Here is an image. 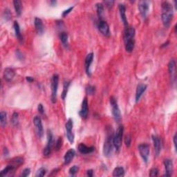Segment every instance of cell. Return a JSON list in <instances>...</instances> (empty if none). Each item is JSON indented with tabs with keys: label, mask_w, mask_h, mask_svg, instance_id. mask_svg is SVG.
<instances>
[{
	"label": "cell",
	"mask_w": 177,
	"mask_h": 177,
	"mask_svg": "<svg viewBox=\"0 0 177 177\" xmlns=\"http://www.w3.org/2000/svg\"><path fill=\"white\" fill-rule=\"evenodd\" d=\"M168 71L171 81L176 80V62L174 60H171L168 64Z\"/></svg>",
	"instance_id": "cell-16"
},
{
	"label": "cell",
	"mask_w": 177,
	"mask_h": 177,
	"mask_svg": "<svg viewBox=\"0 0 177 177\" xmlns=\"http://www.w3.org/2000/svg\"><path fill=\"white\" fill-rule=\"evenodd\" d=\"M104 3H105V5H106L107 7H108V8H111V7H112V6L114 5V1H105Z\"/></svg>",
	"instance_id": "cell-45"
},
{
	"label": "cell",
	"mask_w": 177,
	"mask_h": 177,
	"mask_svg": "<svg viewBox=\"0 0 177 177\" xmlns=\"http://www.w3.org/2000/svg\"><path fill=\"white\" fill-rule=\"evenodd\" d=\"M73 120L71 118H69L66 122L65 125V129L66 131V137L67 139L69 140L70 143H73L74 142V134H73L72 130H73Z\"/></svg>",
	"instance_id": "cell-8"
},
{
	"label": "cell",
	"mask_w": 177,
	"mask_h": 177,
	"mask_svg": "<svg viewBox=\"0 0 177 177\" xmlns=\"http://www.w3.org/2000/svg\"><path fill=\"white\" fill-rule=\"evenodd\" d=\"M13 27L15 29V32L16 37L17 38V39L20 40V41H22V33H21V30H20V27L19 24H18V22L17 21L14 22Z\"/></svg>",
	"instance_id": "cell-26"
},
{
	"label": "cell",
	"mask_w": 177,
	"mask_h": 177,
	"mask_svg": "<svg viewBox=\"0 0 177 177\" xmlns=\"http://www.w3.org/2000/svg\"><path fill=\"white\" fill-rule=\"evenodd\" d=\"M13 4L17 15L20 16L22 12V1H19V0H15V1H13Z\"/></svg>",
	"instance_id": "cell-25"
},
{
	"label": "cell",
	"mask_w": 177,
	"mask_h": 177,
	"mask_svg": "<svg viewBox=\"0 0 177 177\" xmlns=\"http://www.w3.org/2000/svg\"><path fill=\"white\" fill-rule=\"evenodd\" d=\"M86 93L88 95H93L95 93V87L91 84H88L86 86Z\"/></svg>",
	"instance_id": "cell-35"
},
{
	"label": "cell",
	"mask_w": 177,
	"mask_h": 177,
	"mask_svg": "<svg viewBox=\"0 0 177 177\" xmlns=\"http://www.w3.org/2000/svg\"><path fill=\"white\" fill-rule=\"evenodd\" d=\"M26 80L29 82H32L34 81V79L32 77H26Z\"/></svg>",
	"instance_id": "cell-49"
},
{
	"label": "cell",
	"mask_w": 177,
	"mask_h": 177,
	"mask_svg": "<svg viewBox=\"0 0 177 177\" xmlns=\"http://www.w3.org/2000/svg\"><path fill=\"white\" fill-rule=\"evenodd\" d=\"M31 173V169L29 168H26L23 170V171H22V174H21V176H23V177H26L28 176H29V174H30Z\"/></svg>",
	"instance_id": "cell-40"
},
{
	"label": "cell",
	"mask_w": 177,
	"mask_h": 177,
	"mask_svg": "<svg viewBox=\"0 0 177 177\" xmlns=\"http://www.w3.org/2000/svg\"><path fill=\"white\" fill-rule=\"evenodd\" d=\"M38 110L39 111V113H40L41 114H44V107L42 104H39L38 107Z\"/></svg>",
	"instance_id": "cell-44"
},
{
	"label": "cell",
	"mask_w": 177,
	"mask_h": 177,
	"mask_svg": "<svg viewBox=\"0 0 177 177\" xmlns=\"http://www.w3.org/2000/svg\"><path fill=\"white\" fill-rule=\"evenodd\" d=\"M33 123H34L35 127H36V130L38 136L40 138H42L44 135V129L43 125H42V119L39 116H35L34 119H33Z\"/></svg>",
	"instance_id": "cell-9"
},
{
	"label": "cell",
	"mask_w": 177,
	"mask_h": 177,
	"mask_svg": "<svg viewBox=\"0 0 177 177\" xmlns=\"http://www.w3.org/2000/svg\"><path fill=\"white\" fill-rule=\"evenodd\" d=\"M70 85V82L69 81H64V84H63V91L62 93V98L63 100H65V98L66 96V94H67L68 89H69Z\"/></svg>",
	"instance_id": "cell-32"
},
{
	"label": "cell",
	"mask_w": 177,
	"mask_h": 177,
	"mask_svg": "<svg viewBox=\"0 0 177 177\" xmlns=\"http://www.w3.org/2000/svg\"><path fill=\"white\" fill-rule=\"evenodd\" d=\"M53 144H54V140H53V135L51 130H48L47 132V145L45 148L44 149L43 154L44 156H48L51 154L52 150Z\"/></svg>",
	"instance_id": "cell-6"
},
{
	"label": "cell",
	"mask_w": 177,
	"mask_h": 177,
	"mask_svg": "<svg viewBox=\"0 0 177 177\" xmlns=\"http://www.w3.org/2000/svg\"><path fill=\"white\" fill-rule=\"evenodd\" d=\"M173 142H174L175 149H176V134H175V135L174 136V138H173Z\"/></svg>",
	"instance_id": "cell-47"
},
{
	"label": "cell",
	"mask_w": 177,
	"mask_h": 177,
	"mask_svg": "<svg viewBox=\"0 0 177 177\" xmlns=\"http://www.w3.org/2000/svg\"><path fill=\"white\" fill-rule=\"evenodd\" d=\"M78 171H79V167H77V165L73 166V167H71V168L69 169V173L70 174L72 175V176H74Z\"/></svg>",
	"instance_id": "cell-37"
},
{
	"label": "cell",
	"mask_w": 177,
	"mask_h": 177,
	"mask_svg": "<svg viewBox=\"0 0 177 177\" xmlns=\"http://www.w3.org/2000/svg\"><path fill=\"white\" fill-rule=\"evenodd\" d=\"M147 89V85L144 84H139L137 86L136 88V102H138L143 94L145 93V91Z\"/></svg>",
	"instance_id": "cell-18"
},
{
	"label": "cell",
	"mask_w": 177,
	"mask_h": 177,
	"mask_svg": "<svg viewBox=\"0 0 177 177\" xmlns=\"http://www.w3.org/2000/svg\"><path fill=\"white\" fill-rule=\"evenodd\" d=\"M131 141H132V138H131V136L130 135H127L125 136V143L126 144L127 147H130L131 145Z\"/></svg>",
	"instance_id": "cell-41"
},
{
	"label": "cell",
	"mask_w": 177,
	"mask_h": 177,
	"mask_svg": "<svg viewBox=\"0 0 177 177\" xmlns=\"http://www.w3.org/2000/svg\"><path fill=\"white\" fill-rule=\"evenodd\" d=\"M24 159L21 157H15L13 158L12 160L10 161V165L15 166V167H19L23 163Z\"/></svg>",
	"instance_id": "cell-29"
},
{
	"label": "cell",
	"mask_w": 177,
	"mask_h": 177,
	"mask_svg": "<svg viewBox=\"0 0 177 177\" xmlns=\"http://www.w3.org/2000/svg\"><path fill=\"white\" fill-rule=\"evenodd\" d=\"M93 53H90L86 55L85 58V69H86V73L88 76L91 75V72H90V67L93 62Z\"/></svg>",
	"instance_id": "cell-17"
},
{
	"label": "cell",
	"mask_w": 177,
	"mask_h": 177,
	"mask_svg": "<svg viewBox=\"0 0 177 177\" xmlns=\"http://www.w3.org/2000/svg\"><path fill=\"white\" fill-rule=\"evenodd\" d=\"M62 138H59L58 139V141H56V143H55V149L57 151L60 150V149L62 147Z\"/></svg>",
	"instance_id": "cell-38"
},
{
	"label": "cell",
	"mask_w": 177,
	"mask_h": 177,
	"mask_svg": "<svg viewBox=\"0 0 177 177\" xmlns=\"http://www.w3.org/2000/svg\"><path fill=\"white\" fill-rule=\"evenodd\" d=\"M73 8H74V6H72V7H70V8H68V9H67V10H64V12H63V13H62V16H63V17H65V16H66V15H68V14H69V13H70V12H71V11L72 10H73Z\"/></svg>",
	"instance_id": "cell-43"
},
{
	"label": "cell",
	"mask_w": 177,
	"mask_h": 177,
	"mask_svg": "<svg viewBox=\"0 0 177 177\" xmlns=\"http://www.w3.org/2000/svg\"><path fill=\"white\" fill-rule=\"evenodd\" d=\"M59 84V75L54 74L51 79V101L53 103L56 102L57 93Z\"/></svg>",
	"instance_id": "cell-5"
},
{
	"label": "cell",
	"mask_w": 177,
	"mask_h": 177,
	"mask_svg": "<svg viewBox=\"0 0 177 177\" xmlns=\"http://www.w3.org/2000/svg\"><path fill=\"white\" fill-rule=\"evenodd\" d=\"M125 175L124 168L122 167H117L114 169L113 176H123Z\"/></svg>",
	"instance_id": "cell-28"
},
{
	"label": "cell",
	"mask_w": 177,
	"mask_h": 177,
	"mask_svg": "<svg viewBox=\"0 0 177 177\" xmlns=\"http://www.w3.org/2000/svg\"><path fill=\"white\" fill-rule=\"evenodd\" d=\"M168 43H169V42H167V43H166V45H167V44H168ZM164 46H165V45H162V47H164Z\"/></svg>",
	"instance_id": "cell-50"
},
{
	"label": "cell",
	"mask_w": 177,
	"mask_h": 177,
	"mask_svg": "<svg viewBox=\"0 0 177 177\" xmlns=\"http://www.w3.org/2000/svg\"><path fill=\"white\" fill-rule=\"evenodd\" d=\"M15 75V71L11 68H6L3 72V77L8 82H10L13 79Z\"/></svg>",
	"instance_id": "cell-23"
},
{
	"label": "cell",
	"mask_w": 177,
	"mask_h": 177,
	"mask_svg": "<svg viewBox=\"0 0 177 177\" xmlns=\"http://www.w3.org/2000/svg\"><path fill=\"white\" fill-rule=\"evenodd\" d=\"M149 2L147 1H141L138 3V8H139L140 13H141L142 17L145 19L147 17V13L149 10Z\"/></svg>",
	"instance_id": "cell-10"
},
{
	"label": "cell",
	"mask_w": 177,
	"mask_h": 177,
	"mask_svg": "<svg viewBox=\"0 0 177 177\" xmlns=\"http://www.w3.org/2000/svg\"><path fill=\"white\" fill-rule=\"evenodd\" d=\"M118 8L120 11V15H121V17L122 21H123V24L125 26H127V20L126 17V8L124 3H120L118 5Z\"/></svg>",
	"instance_id": "cell-22"
},
{
	"label": "cell",
	"mask_w": 177,
	"mask_h": 177,
	"mask_svg": "<svg viewBox=\"0 0 177 177\" xmlns=\"http://www.w3.org/2000/svg\"><path fill=\"white\" fill-rule=\"evenodd\" d=\"M46 173H47V170H46L45 168H44V167H41V168H40L37 171L36 176L37 177H41V176H44V175L46 174Z\"/></svg>",
	"instance_id": "cell-36"
},
{
	"label": "cell",
	"mask_w": 177,
	"mask_h": 177,
	"mask_svg": "<svg viewBox=\"0 0 177 177\" xmlns=\"http://www.w3.org/2000/svg\"><path fill=\"white\" fill-rule=\"evenodd\" d=\"M98 29L103 36L108 37L110 35V30H109V26L108 24L105 21L101 20L100 21L98 24Z\"/></svg>",
	"instance_id": "cell-12"
},
{
	"label": "cell",
	"mask_w": 177,
	"mask_h": 177,
	"mask_svg": "<svg viewBox=\"0 0 177 177\" xmlns=\"http://www.w3.org/2000/svg\"><path fill=\"white\" fill-rule=\"evenodd\" d=\"M158 175V169L157 168H152L149 171L150 176H157Z\"/></svg>",
	"instance_id": "cell-39"
},
{
	"label": "cell",
	"mask_w": 177,
	"mask_h": 177,
	"mask_svg": "<svg viewBox=\"0 0 177 177\" xmlns=\"http://www.w3.org/2000/svg\"><path fill=\"white\" fill-rule=\"evenodd\" d=\"M16 168L17 167H15L13 165H8L7 167H6L4 169L1 171V172H0V176H8V175L11 174L12 172H14V171L15 170Z\"/></svg>",
	"instance_id": "cell-24"
},
{
	"label": "cell",
	"mask_w": 177,
	"mask_h": 177,
	"mask_svg": "<svg viewBox=\"0 0 177 177\" xmlns=\"http://www.w3.org/2000/svg\"><path fill=\"white\" fill-rule=\"evenodd\" d=\"M75 155V152L73 149H70L68 150L64 156V164L65 165H68L71 162V160L73 159Z\"/></svg>",
	"instance_id": "cell-21"
},
{
	"label": "cell",
	"mask_w": 177,
	"mask_h": 177,
	"mask_svg": "<svg viewBox=\"0 0 177 177\" xmlns=\"http://www.w3.org/2000/svg\"><path fill=\"white\" fill-rule=\"evenodd\" d=\"M4 14H5V18L6 20H10V17H11V13L10 12V10H8V9H6L4 11Z\"/></svg>",
	"instance_id": "cell-42"
},
{
	"label": "cell",
	"mask_w": 177,
	"mask_h": 177,
	"mask_svg": "<svg viewBox=\"0 0 177 177\" xmlns=\"http://www.w3.org/2000/svg\"><path fill=\"white\" fill-rule=\"evenodd\" d=\"M93 147H87L84 143H80L78 145V151L82 154H91L94 151Z\"/></svg>",
	"instance_id": "cell-20"
},
{
	"label": "cell",
	"mask_w": 177,
	"mask_h": 177,
	"mask_svg": "<svg viewBox=\"0 0 177 177\" xmlns=\"http://www.w3.org/2000/svg\"><path fill=\"white\" fill-rule=\"evenodd\" d=\"M173 6L168 1H163L162 3L161 18L164 26L168 27L173 17Z\"/></svg>",
	"instance_id": "cell-1"
},
{
	"label": "cell",
	"mask_w": 177,
	"mask_h": 177,
	"mask_svg": "<svg viewBox=\"0 0 177 177\" xmlns=\"http://www.w3.org/2000/svg\"><path fill=\"white\" fill-rule=\"evenodd\" d=\"M164 166L165 169V174L164 176H171L173 172V162L170 159H165L164 160Z\"/></svg>",
	"instance_id": "cell-15"
},
{
	"label": "cell",
	"mask_w": 177,
	"mask_h": 177,
	"mask_svg": "<svg viewBox=\"0 0 177 177\" xmlns=\"http://www.w3.org/2000/svg\"><path fill=\"white\" fill-rule=\"evenodd\" d=\"M86 174H87V176H93V171L92 170V169H88V170L86 171Z\"/></svg>",
	"instance_id": "cell-46"
},
{
	"label": "cell",
	"mask_w": 177,
	"mask_h": 177,
	"mask_svg": "<svg viewBox=\"0 0 177 177\" xmlns=\"http://www.w3.org/2000/svg\"><path fill=\"white\" fill-rule=\"evenodd\" d=\"M97 14L99 17H102L103 13H104V5L101 3H98L96 4Z\"/></svg>",
	"instance_id": "cell-33"
},
{
	"label": "cell",
	"mask_w": 177,
	"mask_h": 177,
	"mask_svg": "<svg viewBox=\"0 0 177 177\" xmlns=\"http://www.w3.org/2000/svg\"><path fill=\"white\" fill-rule=\"evenodd\" d=\"M60 40L62 42V43L65 47H68V38H69V36H68V34L65 32H62L61 33L60 36Z\"/></svg>",
	"instance_id": "cell-30"
},
{
	"label": "cell",
	"mask_w": 177,
	"mask_h": 177,
	"mask_svg": "<svg viewBox=\"0 0 177 177\" xmlns=\"http://www.w3.org/2000/svg\"><path fill=\"white\" fill-rule=\"evenodd\" d=\"M34 24L35 27H36V30L38 33V35H42L44 31V28L43 22H42V20L40 18L36 17L34 20Z\"/></svg>",
	"instance_id": "cell-19"
},
{
	"label": "cell",
	"mask_w": 177,
	"mask_h": 177,
	"mask_svg": "<svg viewBox=\"0 0 177 177\" xmlns=\"http://www.w3.org/2000/svg\"><path fill=\"white\" fill-rule=\"evenodd\" d=\"M9 152H8V149L6 148V147H5L4 149H3V155H4L5 156H7L8 155Z\"/></svg>",
	"instance_id": "cell-48"
},
{
	"label": "cell",
	"mask_w": 177,
	"mask_h": 177,
	"mask_svg": "<svg viewBox=\"0 0 177 177\" xmlns=\"http://www.w3.org/2000/svg\"><path fill=\"white\" fill-rule=\"evenodd\" d=\"M125 50L127 52L131 53L134 49V46H135V42L134 40H131V41L125 42Z\"/></svg>",
	"instance_id": "cell-27"
},
{
	"label": "cell",
	"mask_w": 177,
	"mask_h": 177,
	"mask_svg": "<svg viewBox=\"0 0 177 177\" xmlns=\"http://www.w3.org/2000/svg\"><path fill=\"white\" fill-rule=\"evenodd\" d=\"M123 132H124V127L123 126H119L116 130V132L113 136L114 147L116 149V152H118L122 146V141H123Z\"/></svg>",
	"instance_id": "cell-3"
},
{
	"label": "cell",
	"mask_w": 177,
	"mask_h": 177,
	"mask_svg": "<svg viewBox=\"0 0 177 177\" xmlns=\"http://www.w3.org/2000/svg\"><path fill=\"white\" fill-rule=\"evenodd\" d=\"M135 36V29L133 27H127L124 33V42H127L131 40H134Z\"/></svg>",
	"instance_id": "cell-13"
},
{
	"label": "cell",
	"mask_w": 177,
	"mask_h": 177,
	"mask_svg": "<svg viewBox=\"0 0 177 177\" xmlns=\"http://www.w3.org/2000/svg\"><path fill=\"white\" fill-rule=\"evenodd\" d=\"M0 121L2 127H4L7 124V114L5 111H1L0 113Z\"/></svg>",
	"instance_id": "cell-31"
},
{
	"label": "cell",
	"mask_w": 177,
	"mask_h": 177,
	"mask_svg": "<svg viewBox=\"0 0 177 177\" xmlns=\"http://www.w3.org/2000/svg\"><path fill=\"white\" fill-rule=\"evenodd\" d=\"M113 134L111 130L108 132L107 136L105 140L104 146H103V154L106 157H110L112 155L114 151V143H113Z\"/></svg>",
	"instance_id": "cell-2"
},
{
	"label": "cell",
	"mask_w": 177,
	"mask_h": 177,
	"mask_svg": "<svg viewBox=\"0 0 177 177\" xmlns=\"http://www.w3.org/2000/svg\"><path fill=\"white\" fill-rule=\"evenodd\" d=\"M138 151H139L140 154H141V157L143 158L145 163H147L149 159V152H150V147H149V145L146 143L141 144V145L138 146Z\"/></svg>",
	"instance_id": "cell-7"
},
{
	"label": "cell",
	"mask_w": 177,
	"mask_h": 177,
	"mask_svg": "<svg viewBox=\"0 0 177 177\" xmlns=\"http://www.w3.org/2000/svg\"><path fill=\"white\" fill-rule=\"evenodd\" d=\"M109 100L111 106L112 108V114H113L114 119H115L116 121L120 122L121 121V114L118 107V105L117 100L113 96L110 97Z\"/></svg>",
	"instance_id": "cell-4"
},
{
	"label": "cell",
	"mask_w": 177,
	"mask_h": 177,
	"mask_svg": "<svg viewBox=\"0 0 177 177\" xmlns=\"http://www.w3.org/2000/svg\"><path fill=\"white\" fill-rule=\"evenodd\" d=\"M11 123H12V124L13 126H17L18 123H19V115H18L17 113H16V112H15L13 114L12 116V119H11Z\"/></svg>",
	"instance_id": "cell-34"
},
{
	"label": "cell",
	"mask_w": 177,
	"mask_h": 177,
	"mask_svg": "<svg viewBox=\"0 0 177 177\" xmlns=\"http://www.w3.org/2000/svg\"><path fill=\"white\" fill-rule=\"evenodd\" d=\"M88 114V100H87V98L85 97L84 98V100H82V107H81V109L80 111V116L82 118L85 119L87 118Z\"/></svg>",
	"instance_id": "cell-14"
},
{
	"label": "cell",
	"mask_w": 177,
	"mask_h": 177,
	"mask_svg": "<svg viewBox=\"0 0 177 177\" xmlns=\"http://www.w3.org/2000/svg\"><path fill=\"white\" fill-rule=\"evenodd\" d=\"M152 141L154 143V151L156 156H158L160 153L162 149V141L161 138L158 137V136H152Z\"/></svg>",
	"instance_id": "cell-11"
}]
</instances>
